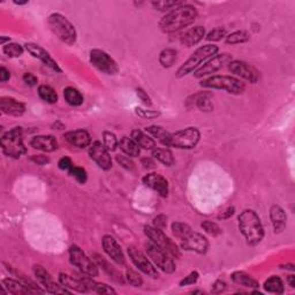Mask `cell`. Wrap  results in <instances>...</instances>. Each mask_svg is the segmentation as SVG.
Listing matches in <instances>:
<instances>
[{"label": "cell", "mask_w": 295, "mask_h": 295, "mask_svg": "<svg viewBox=\"0 0 295 295\" xmlns=\"http://www.w3.org/2000/svg\"><path fill=\"white\" fill-rule=\"evenodd\" d=\"M196 19H198V10L191 5L181 4L166 13L160 19L158 25L163 32L172 34L189 27L195 22Z\"/></svg>", "instance_id": "1"}, {"label": "cell", "mask_w": 295, "mask_h": 295, "mask_svg": "<svg viewBox=\"0 0 295 295\" xmlns=\"http://www.w3.org/2000/svg\"><path fill=\"white\" fill-rule=\"evenodd\" d=\"M239 230L245 238L248 246L255 247L264 239V227L259 216L254 210L246 209L238 218Z\"/></svg>", "instance_id": "2"}, {"label": "cell", "mask_w": 295, "mask_h": 295, "mask_svg": "<svg viewBox=\"0 0 295 295\" xmlns=\"http://www.w3.org/2000/svg\"><path fill=\"white\" fill-rule=\"evenodd\" d=\"M48 25L55 37L65 44L74 45L78 41V32L74 24L60 13H52L48 18Z\"/></svg>", "instance_id": "3"}, {"label": "cell", "mask_w": 295, "mask_h": 295, "mask_svg": "<svg viewBox=\"0 0 295 295\" xmlns=\"http://www.w3.org/2000/svg\"><path fill=\"white\" fill-rule=\"evenodd\" d=\"M218 51H219V48L215 44H207L200 46V48L194 51V53H191L190 57L179 67L175 76L181 79L191 74V73H194L198 68L201 67L202 62H205L210 58H212L213 55H216L218 53Z\"/></svg>", "instance_id": "4"}, {"label": "cell", "mask_w": 295, "mask_h": 295, "mask_svg": "<svg viewBox=\"0 0 295 295\" xmlns=\"http://www.w3.org/2000/svg\"><path fill=\"white\" fill-rule=\"evenodd\" d=\"M23 130L21 127H14L3 134L0 139L3 153L13 159H19L27 153V148L23 143Z\"/></svg>", "instance_id": "5"}, {"label": "cell", "mask_w": 295, "mask_h": 295, "mask_svg": "<svg viewBox=\"0 0 295 295\" xmlns=\"http://www.w3.org/2000/svg\"><path fill=\"white\" fill-rule=\"evenodd\" d=\"M202 88L224 90L231 95H241L246 90V84L240 79L230 75H215L202 80L200 82Z\"/></svg>", "instance_id": "6"}, {"label": "cell", "mask_w": 295, "mask_h": 295, "mask_svg": "<svg viewBox=\"0 0 295 295\" xmlns=\"http://www.w3.org/2000/svg\"><path fill=\"white\" fill-rule=\"evenodd\" d=\"M144 234L150 239L152 243H155L161 249L165 250L169 255L172 256L173 258H180L181 257V251L179 249L178 245L173 242L171 239L164 233V231L158 230L153 226L145 225L144 226Z\"/></svg>", "instance_id": "7"}, {"label": "cell", "mask_w": 295, "mask_h": 295, "mask_svg": "<svg viewBox=\"0 0 295 295\" xmlns=\"http://www.w3.org/2000/svg\"><path fill=\"white\" fill-rule=\"evenodd\" d=\"M201 140V133L196 127H188L185 129L178 130L175 133H171V139L169 143V148L177 149H186L190 150L194 149L199 144Z\"/></svg>", "instance_id": "8"}, {"label": "cell", "mask_w": 295, "mask_h": 295, "mask_svg": "<svg viewBox=\"0 0 295 295\" xmlns=\"http://www.w3.org/2000/svg\"><path fill=\"white\" fill-rule=\"evenodd\" d=\"M70 260L71 263L79 269L85 276L96 278L100 275L97 264L81 249L79 246L73 245L70 248Z\"/></svg>", "instance_id": "9"}, {"label": "cell", "mask_w": 295, "mask_h": 295, "mask_svg": "<svg viewBox=\"0 0 295 295\" xmlns=\"http://www.w3.org/2000/svg\"><path fill=\"white\" fill-rule=\"evenodd\" d=\"M145 251H147L148 257L151 262L155 264V267L160 269L165 273H173L175 271V264L173 257L161 249L151 241L145 245Z\"/></svg>", "instance_id": "10"}, {"label": "cell", "mask_w": 295, "mask_h": 295, "mask_svg": "<svg viewBox=\"0 0 295 295\" xmlns=\"http://www.w3.org/2000/svg\"><path fill=\"white\" fill-rule=\"evenodd\" d=\"M89 59L93 67L106 75H115L119 72L117 61L109 53L100 49H92L89 53Z\"/></svg>", "instance_id": "11"}, {"label": "cell", "mask_w": 295, "mask_h": 295, "mask_svg": "<svg viewBox=\"0 0 295 295\" xmlns=\"http://www.w3.org/2000/svg\"><path fill=\"white\" fill-rule=\"evenodd\" d=\"M232 60H233L232 54H230V53H221V54L213 55L212 58L205 61L204 65H202L194 72V78L202 79V78H205V76L215 74L216 72L220 71L225 65H228Z\"/></svg>", "instance_id": "12"}, {"label": "cell", "mask_w": 295, "mask_h": 295, "mask_svg": "<svg viewBox=\"0 0 295 295\" xmlns=\"http://www.w3.org/2000/svg\"><path fill=\"white\" fill-rule=\"evenodd\" d=\"M127 253L129 255V258L133 264H134L141 272H143L144 275H147L148 277L153 278V279L159 277V273H158L155 264H153L150 259H148L147 256H145L142 251H140L138 248L129 247L128 248Z\"/></svg>", "instance_id": "13"}, {"label": "cell", "mask_w": 295, "mask_h": 295, "mask_svg": "<svg viewBox=\"0 0 295 295\" xmlns=\"http://www.w3.org/2000/svg\"><path fill=\"white\" fill-rule=\"evenodd\" d=\"M32 270H34V273H35L37 280L40 281V284L44 287L46 293H51V294H71L72 293V290L63 287L61 284L59 285L55 283L52 276H51L50 273L42 267V265H38V264L34 265Z\"/></svg>", "instance_id": "14"}, {"label": "cell", "mask_w": 295, "mask_h": 295, "mask_svg": "<svg viewBox=\"0 0 295 295\" xmlns=\"http://www.w3.org/2000/svg\"><path fill=\"white\" fill-rule=\"evenodd\" d=\"M181 249L186 251H193V253L204 255L209 249V241L203 234L191 231L185 238L180 240Z\"/></svg>", "instance_id": "15"}, {"label": "cell", "mask_w": 295, "mask_h": 295, "mask_svg": "<svg viewBox=\"0 0 295 295\" xmlns=\"http://www.w3.org/2000/svg\"><path fill=\"white\" fill-rule=\"evenodd\" d=\"M228 70L235 76L249 83H256L259 80V72L253 65L243 60H232L228 63Z\"/></svg>", "instance_id": "16"}, {"label": "cell", "mask_w": 295, "mask_h": 295, "mask_svg": "<svg viewBox=\"0 0 295 295\" xmlns=\"http://www.w3.org/2000/svg\"><path fill=\"white\" fill-rule=\"evenodd\" d=\"M89 156L91 159L98 165V168L109 171L112 168V158L110 156V151L105 148L104 144H102L100 141H96L90 144L89 148Z\"/></svg>", "instance_id": "17"}, {"label": "cell", "mask_w": 295, "mask_h": 295, "mask_svg": "<svg viewBox=\"0 0 295 295\" xmlns=\"http://www.w3.org/2000/svg\"><path fill=\"white\" fill-rule=\"evenodd\" d=\"M24 48L29 54L32 55L34 58L38 59V60L42 61L45 66H48L55 73L62 72L60 66L58 65V62L55 61L54 59L51 57V54L48 52V51H46L45 49H43L41 45L35 44V43H27V44L24 45Z\"/></svg>", "instance_id": "18"}, {"label": "cell", "mask_w": 295, "mask_h": 295, "mask_svg": "<svg viewBox=\"0 0 295 295\" xmlns=\"http://www.w3.org/2000/svg\"><path fill=\"white\" fill-rule=\"evenodd\" d=\"M102 245L106 255H108L114 263H117L118 265H125L126 263L125 255L122 253L120 245H119L118 241L115 240L112 235L108 234L104 235L102 239Z\"/></svg>", "instance_id": "19"}, {"label": "cell", "mask_w": 295, "mask_h": 295, "mask_svg": "<svg viewBox=\"0 0 295 295\" xmlns=\"http://www.w3.org/2000/svg\"><path fill=\"white\" fill-rule=\"evenodd\" d=\"M142 181L145 186L157 191L161 198H168L169 196V181L161 174L148 173L147 175H144Z\"/></svg>", "instance_id": "20"}, {"label": "cell", "mask_w": 295, "mask_h": 295, "mask_svg": "<svg viewBox=\"0 0 295 295\" xmlns=\"http://www.w3.org/2000/svg\"><path fill=\"white\" fill-rule=\"evenodd\" d=\"M0 110L4 114L11 115V117H22L25 113V105L22 102L16 101L12 97H2L0 98Z\"/></svg>", "instance_id": "21"}, {"label": "cell", "mask_w": 295, "mask_h": 295, "mask_svg": "<svg viewBox=\"0 0 295 295\" xmlns=\"http://www.w3.org/2000/svg\"><path fill=\"white\" fill-rule=\"evenodd\" d=\"M63 138L66 139L68 143L76 148L83 149V148L90 147V144H91V136L87 130H84V129H76V130L67 132Z\"/></svg>", "instance_id": "22"}, {"label": "cell", "mask_w": 295, "mask_h": 295, "mask_svg": "<svg viewBox=\"0 0 295 295\" xmlns=\"http://www.w3.org/2000/svg\"><path fill=\"white\" fill-rule=\"evenodd\" d=\"M205 37V29L202 25H195L193 28H189L188 30L182 34L180 37V42L186 48H193L198 45L199 43Z\"/></svg>", "instance_id": "23"}, {"label": "cell", "mask_w": 295, "mask_h": 295, "mask_svg": "<svg viewBox=\"0 0 295 295\" xmlns=\"http://www.w3.org/2000/svg\"><path fill=\"white\" fill-rule=\"evenodd\" d=\"M30 145L43 152H53L58 149V142L52 135H37L30 141Z\"/></svg>", "instance_id": "24"}, {"label": "cell", "mask_w": 295, "mask_h": 295, "mask_svg": "<svg viewBox=\"0 0 295 295\" xmlns=\"http://www.w3.org/2000/svg\"><path fill=\"white\" fill-rule=\"evenodd\" d=\"M270 219L276 234L284 232L286 225H287V215H286L283 208L277 204H273L270 208Z\"/></svg>", "instance_id": "25"}, {"label": "cell", "mask_w": 295, "mask_h": 295, "mask_svg": "<svg viewBox=\"0 0 295 295\" xmlns=\"http://www.w3.org/2000/svg\"><path fill=\"white\" fill-rule=\"evenodd\" d=\"M59 283H60L63 287H66L70 290H75V292H79V293L89 292L87 285L84 284V281L81 279L80 277L76 278V277L67 275V273L60 272L59 273Z\"/></svg>", "instance_id": "26"}, {"label": "cell", "mask_w": 295, "mask_h": 295, "mask_svg": "<svg viewBox=\"0 0 295 295\" xmlns=\"http://www.w3.org/2000/svg\"><path fill=\"white\" fill-rule=\"evenodd\" d=\"M130 138L133 141L144 150H153L156 148V141L150 135L145 134L144 132L140 129H134L130 133Z\"/></svg>", "instance_id": "27"}, {"label": "cell", "mask_w": 295, "mask_h": 295, "mask_svg": "<svg viewBox=\"0 0 295 295\" xmlns=\"http://www.w3.org/2000/svg\"><path fill=\"white\" fill-rule=\"evenodd\" d=\"M3 285L8 293L14 295H22V294H34L30 289L23 283H21L19 279H13V278H5L3 279Z\"/></svg>", "instance_id": "28"}, {"label": "cell", "mask_w": 295, "mask_h": 295, "mask_svg": "<svg viewBox=\"0 0 295 295\" xmlns=\"http://www.w3.org/2000/svg\"><path fill=\"white\" fill-rule=\"evenodd\" d=\"M232 280L235 284L243 286V287H248V288H258L259 287V283L256 279H254L253 277L248 273L243 272V271H235L232 273Z\"/></svg>", "instance_id": "29"}, {"label": "cell", "mask_w": 295, "mask_h": 295, "mask_svg": "<svg viewBox=\"0 0 295 295\" xmlns=\"http://www.w3.org/2000/svg\"><path fill=\"white\" fill-rule=\"evenodd\" d=\"M118 147L120 148V150L125 153L126 156L130 158L139 157L141 153L139 145L133 141L132 138H128V136H123V138L119 141Z\"/></svg>", "instance_id": "30"}, {"label": "cell", "mask_w": 295, "mask_h": 295, "mask_svg": "<svg viewBox=\"0 0 295 295\" xmlns=\"http://www.w3.org/2000/svg\"><path fill=\"white\" fill-rule=\"evenodd\" d=\"M145 130H147V133H149V134H150L153 139H156L158 142L169 148L171 133L166 130L164 127L152 125V126H149V127L145 128Z\"/></svg>", "instance_id": "31"}, {"label": "cell", "mask_w": 295, "mask_h": 295, "mask_svg": "<svg viewBox=\"0 0 295 295\" xmlns=\"http://www.w3.org/2000/svg\"><path fill=\"white\" fill-rule=\"evenodd\" d=\"M151 155H152L153 159L158 160L160 164H163L164 166L171 168V166L174 165V157H173L172 151H171L170 149L155 148L153 150H151Z\"/></svg>", "instance_id": "32"}, {"label": "cell", "mask_w": 295, "mask_h": 295, "mask_svg": "<svg viewBox=\"0 0 295 295\" xmlns=\"http://www.w3.org/2000/svg\"><path fill=\"white\" fill-rule=\"evenodd\" d=\"M80 278L84 281V284L87 285L89 290H92V292H96L98 294H117V292L111 286L103 283H97V281L91 279V277L87 276Z\"/></svg>", "instance_id": "33"}, {"label": "cell", "mask_w": 295, "mask_h": 295, "mask_svg": "<svg viewBox=\"0 0 295 295\" xmlns=\"http://www.w3.org/2000/svg\"><path fill=\"white\" fill-rule=\"evenodd\" d=\"M63 98H65L67 104L71 106H81L84 102L82 93L78 89L73 87H67L63 89Z\"/></svg>", "instance_id": "34"}, {"label": "cell", "mask_w": 295, "mask_h": 295, "mask_svg": "<svg viewBox=\"0 0 295 295\" xmlns=\"http://www.w3.org/2000/svg\"><path fill=\"white\" fill-rule=\"evenodd\" d=\"M263 287L269 293L284 294L285 292V286L283 280H281L278 276H272L270 278H268V279L264 281Z\"/></svg>", "instance_id": "35"}, {"label": "cell", "mask_w": 295, "mask_h": 295, "mask_svg": "<svg viewBox=\"0 0 295 295\" xmlns=\"http://www.w3.org/2000/svg\"><path fill=\"white\" fill-rule=\"evenodd\" d=\"M193 98H194L196 106H198L202 112H210V111H212L213 105H212L210 93L200 92V93H196Z\"/></svg>", "instance_id": "36"}, {"label": "cell", "mask_w": 295, "mask_h": 295, "mask_svg": "<svg viewBox=\"0 0 295 295\" xmlns=\"http://www.w3.org/2000/svg\"><path fill=\"white\" fill-rule=\"evenodd\" d=\"M38 96L42 101H44L48 104H55L58 102V93L50 85H40L38 87Z\"/></svg>", "instance_id": "37"}, {"label": "cell", "mask_w": 295, "mask_h": 295, "mask_svg": "<svg viewBox=\"0 0 295 295\" xmlns=\"http://www.w3.org/2000/svg\"><path fill=\"white\" fill-rule=\"evenodd\" d=\"M177 55H178L177 51H175L174 49L168 48V49H164L159 53V58H158V60H159L161 67L170 68L174 65L175 61H177Z\"/></svg>", "instance_id": "38"}, {"label": "cell", "mask_w": 295, "mask_h": 295, "mask_svg": "<svg viewBox=\"0 0 295 295\" xmlns=\"http://www.w3.org/2000/svg\"><path fill=\"white\" fill-rule=\"evenodd\" d=\"M250 35L249 32L246 30H237L228 34L225 37V43L226 44H231V45H238V44H243L249 41Z\"/></svg>", "instance_id": "39"}, {"label": "cell", "mask_w": 295, "mask_h": 295, "mask_svg": "<svg viewBox=\"0 0 295 295\" xmlns=\"http://www.w3.org/2000/svg\"><path fill=\"white\" fill-rule=\"evenodd\" d=\"M25 48L19 43H8L3 46V52L10 58H19L23 54Z\"/></svg>", "instance_id": "40"}, {"label": "cell", "mask_w": 295, "mask_h": 295, "mask_svg": "<svg viewBox=\"0 0 295 295\" xmlns=\"http://www.w3.org/2000/svg\"><path fill=\"white\" fill-rule=\"evenodd\" d=\"M171 228H172V233L174 237L179 239V240H181V239L185 238L188 233H190L191 231H193V228H191L189 225L180 223V221H174L172 226H171Z\"/></svg>", "instance_id": "41"}, {"label": "cell", "mask_w": 295, "mask_h": 295, "mask_svg": "<svg viewBox=\"0 0 295 295\" xmlns=\"http://www.w3.org/2000/svg\"><path fill=\"white\" fill-rule=\"evenodd\" d=\"M103 142H104L103 144L105 145V148L108 149L109 151H114L119 145L117 136H115V134H113L112 132L109 130H105L103 133Z\"/></svg>", "instance_id": "42"}, {"label": "cell", "mask_w": 295, "mask_h": 295, "mask_svg": "<svg viewBox=\"0 0 295 295\" xmlns=\"http://www.w3.org/2000/svg\"><path fill=\"white\" fill-rule=\"evenodd\" d=\"M68 173H70L72 178H74L76 181L81 183V185H83V183H85L88 180L87 171H85L83 168H81V166L73 165V168L68 171Z\"/></svg>", "instance_id": "43"}, {"label": "cell", "mask_w": 295, "mask_h": 295, "mask_svg": "<svg viewBox=\"0 0 295 295\" xmlns=\"http://www.w3.org/2000/svg\"><path fill=\"white\" fill-rule=\"evenodd\" d=\"M126 280L133 287H141L143 285V279L139 272H136L133 269H127L126 270Z\"/></svg>", "instance_id": "44"}, {"label": "cell", "mask_w": 295, "mask_h": 295, "mask_svg": "<svg viewBox=\"0 0 295 295\" xmlns=\"http://www.w3.org/2000/svg\"><path fill=\"white\" fill-rule=\"evenodd\" d=\"M201 227L203 228L205 233L211 235V237H218V235L223 233V230L219 227V225L210 220H204L203 223L201 224Z\"/></svg>", "instance_id": "45"}, {"label": "cell", "mask_w": 295, "mask_h": 295, "mask_svg": "<svg viewBox=\"0 0 295 295\" xmlns=\"http://www.w3.org/2000/svg\"><path fill=\"white\" fill-rule=\"evenodd\" d=\"M227 35V31L224 27H217L215 29H212L211 31H209L207 35H205V38L209 42H219L223 40V38L226 37Z\"/></svg>", "instance_id": "46"}, {"label": "cell", "mask_w": 295, "mask_h": 295, "mask_svg": "<svg viewBox=\"0 0 295 295\" xmlns=\"http://www.w3.org/2000/svg\"><path fill=\"white\" fill-rule=\"evenodd\" d=\"M95 257H96V260L98 262V264L102 265V268H103V270H104L106 273H109V275L113 278L114 280H117V281H121L122 283V278L121 276H119L118 275V272L114 270V269L112 267H110V265L105 262V259L101 257L100 255H95Z\"/></svg>", "instance_id": "47"}, {"label": "cell", "mask_w": 295, "mask_h": 295, "mask_svg": "<svg viewBox=\"0 0 295 295\" xmlns=\"http://www.w3.org/2000/svg\"><path fill=\"white\" fill-rule=\"evenodd\" d=\"M152 6L156 8L157 11L160 12H170L173 8L181 5L180 2H165V0H158V2H152Z\"/></svg>", "instance_id": "48"}, {"label": "cell", "mask_w": 295, "mask_h": 295, "mask_svg": "<svg viewBox=\"0 0 295 295\" xmlns=\"http://www.w3.org/2000/svg\"><path fill=\"white\" fill-rule=\"evenodd\" d=\"M135 113L140 115L141 118H145V119H156L160 115V112H158V111L143 109V108H136Z\"/></svg>", "instance_id": "49"}, {"label": "cell", "mask_w": 295, "mask_h": 295, "mask_svg": "<svg viewBox=\"0 0 295 295\" xmlns=\"http://www.w3.org/2000/svg\"><path fill=\"white\" fill-rule=\"evenodd\" d=\"M199 278H200V273L198 271H191L189 275L183 278L180 283H179V286H180V287H185V286L195 285L199 281Z\"/></svg>", "instance_id": "50"}, {"label": "cell", "mask_w": 295, "mask_h": 295, "mask_svg": "<svg viewBox=\"0 0 295 295\" xmlns=\"http://www.w3.org/2000/svg\"><path fill=\"white\" fill-rule=\"evenodd\" d=\"M118 161V164H120V166H122L123 169H126V170H129V171H133L135 168V164H134V161L132 160V158L130 157H126V156H117V158H115Z\"/></svg>", "instance_id": "51"}, {"label": "cell", "mask_w": 295, "mask_h": 295, "mask_svg": "<svg viewBox=\"0 0 295 295\" xmlns=\"http://www.w3.org/2000/svg\"><path fill=\"white\" fill-rule=\"evenodd\" d=\"M152 226L158 230L164 231L166 228V226H168V217L165 215H159L155 217L152 220Z\"/></svg>", "instance_id": "52"}, {"label": "cell", "mask_w": 295, "mask_h": 295, "mask_svg": "<svg viewBox=\"0 0 295 295\" xmlns=\"http://www.w3.org/2000/svg\"><path fill=\"white\" fill-rule=\"evenodd\" d=\"M136 95L140 98V101L143 103V104L147 106V108H150L152 105V101L150 96L148 95V92H145L142 88H138L136 89Z\"/></svg>", "instance_id": "53"}, {"label": "cell", "mask_w": 295, "mask_h": 295, "mask_svg": "<svg viewBox=\"0 0 295 295\" xmlns=\"http://www.w3.org/2000/svg\"><path fill=\"white\" fill-rule=\"evenodd\" d=\"M58 168L60 169L61 171H70L72 168H73V161L71 159V157H68V156H65V157H62L59 159L58 161Z\"/></svg>", "instance_id": "54"}, {"label": "cell", "mask_w": 295, "mask_h": 295, "mask_svg": "<svg viewBox=\"0 0 295 295\" xmlns=\"http://www.w3.org/2000/svg\"><path fill=\"white\" fill-rule=\"evenodd\" d=\"M22 80L25 84L29 85V87H36L38 83V79L32 74V73H24Z\"/></svg>", "instance_id": "55"}, {"label": "cell", "mask_w": 295, "mask_h": 295, "mask_svg": "<svg viewBox=\"0 0 295 295\" xmlns=\"http://www.w3.org/2000/svg\"><path fill=\"white\" fill-rule=\"evenodd\" d=\"M226 286H227V285H226L225 281L218 279L212 285L211 293H213V294H220V293H223V292H225Z\"/></svg>", "instance_id": "56"}, {"label": "cell", "mask_w": 295, "mask_h": 295, "mask_svg": "<svg viewBox=\"0 0 295 295\" xmlns=\"http://www.w3.org/2000/svg\"><path fill=\"white\" fill-rule=\"evenodd\" d=\"M11 79V72L7 70L6 67H0V82L6 83L8 80Z\"/></svg>", "instance_id": "57"}, {"label": "cell", "mask_w": 295, "mask_h": 295, "mask_svg": "<svg viewBox=\"0 0 295 295\" xmlns=\"http://www.w3.org/2000/svg\"><path fill=\"white\" fill-rule=\"evenodd\" d=\"M30 159L34 161V163L37 164V165H45V164H48L50 159L48 157H45V156H43V155H37V156H31Z\"/></svg>", "instance_id": "58"}, {"label": "cell", "mask_w": 295, "mask_h": 295, "mask_svg": "<svg viewBox=\"0 0 295 295\" xmlns=\"http://www.w3.org/2000/svg\"><path fill=\"white\" fill-rule=\"evenodd\" d=\"M141 163H142V166H144L145 169H153L156 166L155 160H153V158H142V160H141Z\"/></svg>", "instance_id": "59"}, {"label": "cell", "mask_w": 295, "mask_h": 295, "mask_svg": "<svg viewBox=\"0 0 295 295\" xmlns=\"http://www.w3.org/2000/svg\"><path fill=\"white\" fill-rule=\"evenodd\" d=\"M234 212H235V208L234 207H230L227 210L221 213V215L218 217V219H223V220L230 219V218L234 215Z\"/></svg>", "instance_id": "60"}, {"label": "cell", "mask_w": 295, "mask_h": 295, "mask_svg": "<svg viewBox=\"0 0 295 295\" xmlns=\"http://www.w3.org/2000/svg\"><path fill=\"white\" fill-rule=\"evenodd\" d=\"M287 284L290 286V288H295V276L289 275L287 277Z\"/></svg>", "instance_id": "61"}, {"label": "cell", "mask_w": 295, "mask_h": 295, "mask_svg": "<svg viewBox=\"0 0 295 295\" xmlns=\"http://www.w3.org/2000/svg\"><path fill=\"white\" fill-rule=\"evenodd\" d=\"M10 41H11V38L7 37V36H2V37H0V44H2L3 46L5 45L6 42L10 43Z\"/></svg>", "instance_id": "62"}, {"label": "cell", "mask_w": 295, "mask_h": 295, "mask_svg": "<svg viewBox=\"0 0 295 295\" xmlns=\"http://www.w3.org/2000/svg\"><path fill=\"white\" fill-rule=\"evenodd\" d=\"M281 269H286V270H290V271H294V264H286V265H281L280 267Z\"/></svg>", "instance_id": "63"}, {"label": "cell", "mask_w": 295, "mask_h": 295, "mask_svg": "<svg viewBox=\"0 0 295 295\" xmlns=\"http://www.w3.org/2000/svg\"><path fill=\"white\" fill-rule=\"evenodd\" d=\"M15 5H18V6H22V5H27L28 4V0L27 2H14Z\"/></svg>", "instance_id": "64"}]
</instances>
